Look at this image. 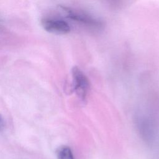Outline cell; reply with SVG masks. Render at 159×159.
<instances>
[{"instance_id": "6da1fadb", "label": "cell", "mask_w": 159, "mask_h": 159, "mask_svg": "<svg viewBox=\"0 0 159 159\" xmlns=\"http://www.w3.org/2000/svg\"><path fill=\"white\" fill-rule=\"evenodd\" d=\"M73 87L76 94L83 101L85 100L89 90V81L88 77L78 66L71 70Z\"/></svg>"}, {"instance_id": "7a4b0ae2", "label": "cell", "mask_w": 159, "mask_h": 159, "mask_svg": "<svg viewBox=\"0 0 159 159\" xmlns=\"http://www.w3.org/2000/svg\"><path fill=\"white\" fill-rule=\"evenodd\" d=\"M60 9L63 12L66 17L74 21H76L91 27H98L101 25L100 21L83 11L63 6H60Z\"/></svg>"}, {"instance_id": "3957f363", "label": "cell", "mask_w": 159, "mask_h": 159, "mask_svg": "<svg viewBox=\"0 0 159 159\" xmlns=\"http://www.w3.org/2000/svg\"><path fill=\"white\" fill-rule=\"evenodd\" d=\"M41 24L46 31L56 34H66L71 30L66 21L58 19L43 18L41 20Z\"/></svg>"}, {"instance_id": "277c9868", "label": "cell", "mask_w": 159, "mask_h": 159, "mask_svg": "<svg viewBox=\"0 0 159 159\" xmlns=\"http://www.w3.org/2000/svg\"><path fill=\"white\" fill-rule=\"evenodd\" d=\"M58 159H75L71 149L66 145L59 147L56 150Z\"/></svg>"}, {"instance_id": "5b68a950", "label": "cell", "mask_w": 159, "mask_h": 159, "mask_svg": "<svg viewBox=\"0 0 159 159\" xmlns=\"http://www.w3.org/2000/svg\"><path fill=\"white\" fill-rule=\"evenodd\" d=\"M4 125H5V123H4V119L2 117V116L0 114V131H2L4 129Z\"/></svg>"}]
</instances>
